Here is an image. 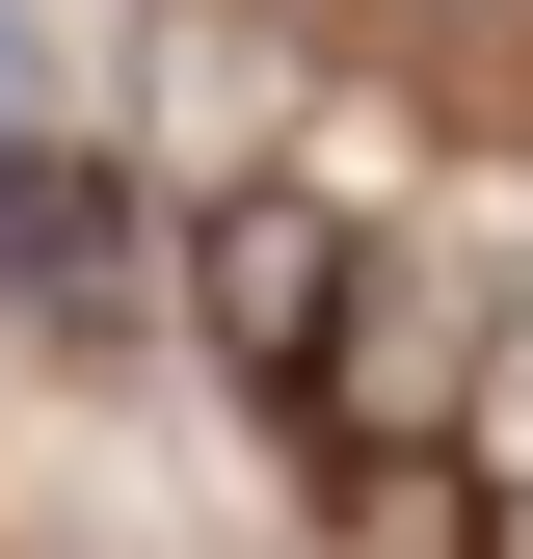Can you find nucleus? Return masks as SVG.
I'll return each mask as SVG.
<instances>
[{
	"instance_id": "obj_1",
	"label": "nucleus",
	"mask_w": 533,
	"mask_h": 559,
	"mask_svg": "<svg viewBox=\"0 0 533 559\" xmlns=\"http://www.w3.org/2000/svg\"><path fill=\"white\" fill-rule=\"evenodd\" d=\"M453 400H481V266H374L347 346H320V427H347V453H427Z\"/></svg>"
},
{
	"instance_id": "obj_4",
	"label": "nucleus",
	"mask_w": 533,
	"mask_h": 559,
	"mask_svg": "<svg viewBox=\"0 0 533 559\" xmlns=\"http://www.w3.org/2000/svg\"><path fill=\"white\" fill-rule=\"evenodd\" d=\"M27 107H54V27H27V0H0V133H27Z\"/></svg>"
},
{
	"instance_id": "obj_3",
	"label": "nucleus",
	"mask_w": 533,
	"mask_h": 559,
	"mask_svg": "<svg viewBox=\"0 0 533 559\" xmlns=\"http://www.w3.org/2000/svg\"><path fill=\"white\" fill-rule=\"evenodd\" d=\"M187 294H214V346H240V373H320V294H347V240H320L294 187H240V214L187 240Z\"/></svg>"
},
{
	"instance_id": "obj_2",
	"label": "nucleus",
	"mask_w": 533,
	"mask_h": 559,
	"mask_svg": "<svg viewBox=\"0 0 533 559\" xmlns=\"http://www.w3.org/2000/svg\"><path fill=\"white\" fill-rule=\"evenodd\" d=\"M133 294V187L81 133H0V320H107Z\"/></svg>"
}]
</instances>
